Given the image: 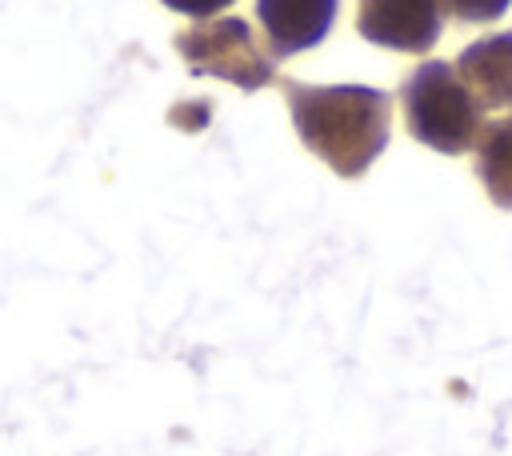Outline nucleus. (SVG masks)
<instances>
[{
	"instance_id": "obj_1",
	"label": "nucleus",
	"mask_w": 512,
	"mask_h": 456,
	"mask_svg": "<svg viewBox=\"0 0 512 456\" xmlns=\"http://www.w3.org/2000/svg\"><path fill=\"white\" fill-rule=\"evenodd\" d=\"M296 136L336 176L356 180L388 144L392 100L368 84H284Z\"/></svg>"
},
{
	"instance_id": "obj_2",
	"label": "nucleus",
	"mask_w": 512,
	"mask_h": 456,
	"mask_svg": "<svg viewBox=\"0 0 512 456\" xmlns=\"http://www.w3.org/2000/svg\"><path fill=\"white\" fill-rule=\"evenodd\" d=\"M400 104H404V120L408 132L436 148V152H468L480 140V124H484V108L472 96V88L456 76L452 64L444 60H424L400 88Z\"/></svg>"
},
{
	"instance_id": "obj_3",
	"label": "nucleus",
	"mask_w": 512,
	"mask_h": 456,
	"mask_svg": "<svg viewBox=\"0 0 512 456\" xmlns=\"http://www.w3.org/2000/svg\"><path fill=\"white\" fill-rule=\"evenodd\" d=\"M176 52L184 56L188 72L228 80L244 92H256V88L272 84V76H276L272 52L260 48L256 32L240 16H220V20L184 28L176 36Z\"/></svg>"
},
{
	"instance_id": "obj_4",
	"label": "nucleus",
	"mask_w": 512,
	"mask_h": 456,
	"mask_svg": "<svg viewBox=\"0 0 512 456\" xmlns=\"http://www.w3.org/2000/svg\"><path fill=\"white\" fill-rule=\"evenodd\" d=\"M440 0H360L356 28L392 52H428L440 40Z\"/></svg>"
},
{
	"instance_id": "obj_5",
	"label": "nucleus",
	"mask_w": 512,
	"mask_h": 456,
	"mask_svg": "<svg viewBox=\"0 0 512 456\" xmlns=\"http://www.w3.org/2000/svg\"><path fill=\"white\" fill-rule=\"evenodd\" d=\"M336 8L340 0H256V20L272 44V56H296L328 36Z\"/></svg>"
},
{
	"instance_id": "obj_6",
	"label": "nucleus",
	"mask_w": 512,
	"mask_h": 456,
	"mask_svg": "<svg viewBox=\"0 0 512 456\" xmlns=\"http://www.w3.org/2000/svg\"><path fill=\"white\" fill-rule=\"evenodd\" d=\"M456 76L472 88L480 108H512V32L468 44L456 56Z\"/></svg>"
},
{
	"instance_id": "obj_7",
	"label": "nucleus",
	"mask_w": 512,
	"mask_h": 456,
	"mask_svg": "<svg viewBox=\"0 0 512 456\" xmlns=\"http://www.w3.org/2000/svg\"><path fill=\"white\" fill-rule=\"evenodd\" d=\"M476 172L496 208H512V116L484 128L476 144Z\"/></svg>"
},
{
	"instance_id": "obj_8",
	"label": "nucleus",
	"mask_w": 512,
	"mask_h": 456,
	"mask_svg": "<svg viewBox=\"0 0 512 456\" xmlns=\"http://www.w3.org/2000/svg\"><path fill=\"white\" fill-rule=\"evenodd\" d=\"M456 20H468V24H492L508 12L512 0H440Z\"/></svg>"
},
{
	"instance_id": "obj_9",
	"label": "nucleus",
	"mask_w": 512,
	"mask_h": 456,
	"mask_svg": "<svg viewBox=\"0 0 512 456\" xmlns=\"http://www.w3.org/2000/svg\"><path fill=\"white\" fill-rule=\"evenodd\" d=\"M164 8H172V12H180V16H192V20H208V16H216V12H224L232 0H160Z\"/></svg>"
}]
</instances>
